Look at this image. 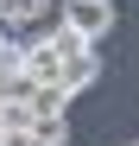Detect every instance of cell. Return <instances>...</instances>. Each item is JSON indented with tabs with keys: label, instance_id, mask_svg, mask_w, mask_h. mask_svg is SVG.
Segmentation results:
<instances>
[{
	"label": "cell",
	"instance_id": "obj_1",
	"mask_svg": "<svg viewBox=\"0 0 139 146\" xmlns=\"http://www.w3.org/2000/svg\"><path fill=\"white\" fill-rule=\"evenodd\" d=\"M63 26L82 32L89 44L108 38V32H114V0H63Z\"/></svg>",
	"mask_w": 139,
	"mask_h": 146
},
{
	"label": "cell",
	"instance_id": "obj_2",
	"mask_svg": "<svg viewBox=\"0 0 139 146\" xmlns=\"http://www.w3.org/2000/svg\"><path fill=\"white\" fill-rule=\"evenodd\" d=\"M19 70H26V76H38V83H57V70H63L57 38H51V32H44V38H26V44H19Z\"/></svg>",
	"mask_w": 139,
	"mask_h": 146
},
{
	"label": "cell",
	"instance_id": "obj_3",
	"mask_svg": "<svg viewBox=\"0 0 139 146\" xmlns=\"http://www.w3.org/2000/svg\"><path fill=\"white\" fill-rule=\"evenodd\" d=\"M57 83H63L70 95L95 89V83H101V51H95V44H82V51H70V57H63V70H57Z\"/></svg>",
	"mask_w": 139,
	"mask_h": 146
},
{
	"label": "cell",
	"instance_id": "obj_4",
	"mask_svg": "<svg viewBox=\"0 0 139 146\" xmlns=\"http://www.w3.org/2000/svg\"><path fill=\"white\" fill-rule=\"evenodd\" d=\"M26 108H32V121H38V114H63V108H70V89H63V83H32Z\"/></svg>",
	"mask_w": 139,
	"mask_h": 146
},
{
	"label": "cell",
	"instance_id": "obj_5",
	"mask_svg": "<svg viewBox=\"0 0 139 146\" xmlns=\"http://www.w3.org/2000/svg\"><path fill=\"white\" fill-rule=\"evenodd\" d=\"M51 13V0H0V19L19 32V26H38V19Z\"/></svg>",
	"mask_w": 139,
	"mask_h": 146
},
{
	"label": "cell",
	"instance_id": "obj_6",
	"mask_svg": "<svg viewBox=\"0 0 139 146\" xmlns=\"http://www.w3.org/2000/svg\"><path fill=\"white\" fill-rule=\"evenodd\" d=\"M0 146H38V133H32V121H26V127H0Z\"/></svg>",
	"mask_w": 139,
	"mask_h": 146
},
{
	"label": "cell",
	"instance_id": "obj_7",
	"mask_svg": "<svg viewBox=\"0 0 139 146\" xmlns=\"http://www.w3.org/2000/svg\"><path fill=\"white\" fill-rule=\"evenodd\" d=\"M127 146H139V140H127Z\"/></svg>",
	"mask_w": 139,
	"mask_h": 146
}]
</instances>
